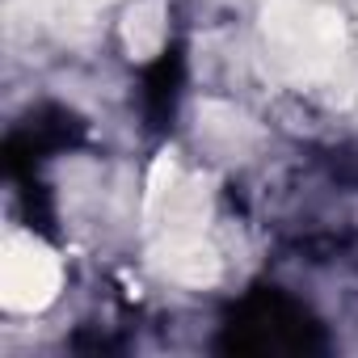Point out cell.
Masks as SVG:
<instances>
[{"label": "cell", "instance_id": "cell-1", "mask_svg": "<svg viewBox=\"0 0 358 358\" xmlns=\"http://www.w3.org/2000/svg\"><path fill=\"white\" fill-rule=\"evenodd\" d=\"M59 287V266L34 241H13L5 253V303L13 312H34L51 303Z\"/></svg>", "mask_w": 358, "mask_h": 358}, {"label": "cell", "instance_id": "cell-2", "mask_svg": "<svg viewBox=\"0 0 358 358\" xmlns=\"http://www.w3.org/2000/svg\"><path fill=\"white\" fill-rule=\"evenodd\" d=\"M122 34H127V47H131L135 59H152L160 51V43H164V5H160V0H143V5H135Z\"/></svg>", "mask_w": 358, "mask_h": 358}, {"label": "cell", "instance_id": "cell-3", "mask_svg": "<svg viewBox=\"0 0 358 358\" xmlns=\"http://www.w3.org/2000/svg\"><path fill=\"white\" fill-rule=\"evenodd\" d=\"M164 270L173 278H182V282H211L220 266H215V257H211L207 245H199V241H177V245H169Z\"/></svg>", "mask_w": 358, "mask_h": 358}]
</instances>
